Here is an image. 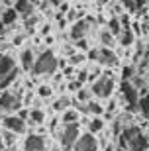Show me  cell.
I'll use <instances>...</instances> for the list:
<instances>
[{"mask_svg": "<svg viewBox=\"0 0 149 151\" xmlns=\"http://www.w3.org/2000/svg\"><path fill=\"white\" fill-rule=\"evenodd\" d=\"M59 67V61H57V57L53 55V51L51 49H45L41 51L35 59V65H33V73L35 75H53Z\"/></svg>", "mask_w": 149, "mask_h": 151, "instance_id": "cell-2", "label": "cell"}, {"mask_svg": "<svg viewBox=\"0 0 149 151\" xmlns=\"http://www.w3.org/2000/svg\"><path fill=\"white\" fill-rule=\"evenodd\" d=\"M90 28H92V20H90V18H83V20H77V22H73L69 35H71L73 41H77V39H83V37H86V35H89Z\"/></svg>", "mask_w": 149, "mask_h": 151, "instance_id": "cell-7", "label": "cell"}, {"mask_svg": "<svg viewBox=\"0 0 149 151\" xmlns=\"http://www.w3.org/2000/svg\"><path fill=\"white\" fill-rule=\"evenodd\" d=\"M147 4H149V0H135V8H137V10H145Z\"/></svg>", "mask_w": 149, "mask_h": 151, "instance_id": "cell-32", "label": "cell"}, {"mask_svg": "<svg viewBox=\"0 0 149 151\" xmlns=\"http://www.w3.org/2000/svg\"><path fill=\"white\" fill-rule=\"evenodd\" d=\"M30 112H32V110H28V108H20V110H18V116L28 122V120H30Z\"/></svg>", "mask_w": 149, "mask_h": 151, "instance_id": "cell-31", "label": "cell"}, {"mask_svg": "<svg viewBox=\"0 0 149 151\" xmlns=\"http://www.w3.org/2000/svg\"><path fill=\"white\" fill-rule=\"evenodd\" d=\"M118 39H120V45L127 47V45H132V43H133V39H135V34H133L132 29H124Z\"/></svg>", "mask_w": 149, "mask_h": 151, "instance_id": "cell-24", "label": "cell"}, {"mask_svg": "<svg viewBox=\"0 0 149 151\" xmlns=\"http://www.w3.org/2000/svg\"><path fill=\"white\" fill-rule=\"evenodd\" d=\"M4 147V139H2V134H0V149Z\"/></svg>", "mask_w": 149, "mask_h": 151, "instance_id": "cell-38", "label": "cell"}, {"mask_svg": "<svg viewBox=\"0 0 149 151\" xmlns=\"http://www.w3.org/2000/svg\"><path fill=\"white\" fill-rule=\"evenodd\" d=\"M145 61H147V65H149V45H147V49H145Z\"/></svg>", "mask_w": 149, "mask_h": 151, "instance_id": "cell-37", "label": "cell"}, {"mask_svg": "<svg viewBox=\"0 0 149 151\" xmlns=\"http://www.w3.org/2000/svg\"><path fill=\"white\" fill-rule=\"evenodd\" d=\"M81 137V126L78 122H73V124H63L61 128V134H59V143L65 151H73L75 143L78 141Z\"/></svg>", "mask_w": 149, "mask_h": 151, "instance_id": "cell-3", "label": "cell"}, {"mask_svg": "<svg viewBox=\"0 0 149 151\" xmlns=\"http://www.w3.org/2000/svg\"><path fill=\"white\" fill-rule=\"evenodd\" d=\"M35 59H37V57L33 55V51H32V49H24L22 53H20V65H22L24 71H33Z\"/></svg>", "mask_w": 149, "mask_h": 151, "instance_id": "cell-13", "label": "cell"}, {"mask_svg": "<svg viewBox=\"0 0 149 151\" xmlns=\"http://www.w3.org/2000/svg\"><path fill=\"white\" fill-rule=\"evenodd\" d=\"M137 110L143 114L145 118H149V92H147V90H141V98H139Z\"/></svg>", "mask_w": 149, "mask_h": 151, "instance_id": "cell-18", "label": "cell"}, {"mask_svg": "<svg viewBox=\"0 0 149 151\" xmlns=\"http://www.w3.org/2000/svg\"><path fill=\"white\" fill-rule=\"evenodd\" d=\"M73 151H98V141L94 139V134H84L78 137V141L75 143Z\"/></svg>", "mask_w": 149, "mask_h": 151, "instance_id": "cell-9", "label": "cell"}, {"mask_svg": "<svg viewBox=\"0 0 149 151\" xmlns=\"http://www.w3.org/2000/svg\"><path fill=\"white\" fill-rule=\"evenodd\" d=\"M100 41H102V45L104 47H114V41H116V35L112 34L110 29H100Z\"/></svg>", "mask_w": 149, "mask_h": 151, "instance_id": "cell-17", "label": "cell"}, {"mask_svg": "<svg viewBox=\"0 0 149 151\" xmlns=\"http://www.w3.org/2000/svg\"><path fill=\"white\" fill-rule=\"evenodd\" d=\"M16 61L10 55H0V81H4L6 77H10L16 71Z\"/></svg>", "mask_w": 149, "mask_h": 151, "instance_id": "cell-11", "label": "cell"}, {"mask_svg": "<svg viewBox=\"0 0 149 151\" xmlns=\"http://www.w3.org/2000/svg\"><path fill=\"white\" fill-rule=\"evenodd\" d=\"M4 32H6V24H4V22H2V20H0V35L4 34Z\"/></svg>", "mask_w": 149, "mask_h": 151, "instance_id": "cell-36", "label": "cell"}, {"mask_svg": "<svg viewBox=\"0 0 149 151\" xmlns=\"http://www.w3.org/2000/svg\"><path fill=\"white\" fill-rule=\"evenodd\" d=\"M120 147L126 151H147L149 139L137 126H126L120 135Z\"/></svg>", "mask_w": 149, "mask_h": 151, "instance_id": "cell-1", "label": "cell"}, {"mask_svg": "<svg viewBox=\"0 0 149 151\" xmlns=\"http://www.w3.org/2000/svg\"><path fill=\"white\" fill-rule=\"evenodd\" d=\"M2 4H4L6 8H12V6L16 4V0H2Z\"/></svg>", "mask_w": 149, "mask_h": 151, "instance_id": "cell-34", "label": "cell"}, {"mask_svg": "<svg viewBox=\"0 0 149 151\" xmlns=\"http://www.w3.org/2000/svg\"><path fill=\"white\" fill-rule=\"evenodd\" d=\"M14 8L18 10L20 16H33V2L30 0H16Z\"/></svg>", "mask_w": 149, "mask_h": 151, "instance_id": "cell-14", "label": "cell"}, {"mask_svg": "<svg viewBox=\"0 0 149 151\" xmlns=\"http://www.w3.org/2000/svg\"><path fill=\"white\" fill-rule=\"evenodd\" d=\"M20 108H22L20 92H12V90L0 92V110L2 112H18Z\"/></svg>", "mask_w": 149, "mask_h": 151, "instance_id": "cell-6", "label": "cell"}, {"mask_svg": "<svg viewBox=\"0 0 149 151\" xmlns=\"http://www.w3.org/2000/svg\"><path fill=\"white\" fill-rule=\"evenodd\" d=\"M18 16H20V14H18V10L12 6V8H4V12L0 14V20H2L6 26H12V24L18 22Z\"/></svg>", "mask_w": 149, "mask_h": 151, "instance_id": "cell-15", "label": "cell"}, {"mask_svg": "<svg viewBox=\"0 0 149 151\" xmlns=\"http://www.w3.org/2000/svg\"><path fill=\"white\" fill-rule=\"evenodd\" d=\"M106 28L110 29V32H112L114 35H116V37H120V34L124 32V26H122V22H120V16H118V18H110V20H108V26H106Z\"/></svg>", "mask_w": 149, "mask_h": 151, "instance_id": "cell-19", "label": "cell"}, {"mask_svg": "<svg viewBox=\"0 0 149 151\" xmlns=\"http://www.w3.org/2000/svg\"><path fill=\"white\" fill-rule=\"evenodd\" d=\"M98 63L100 65L114 67V65H118V55L112 51V47H100L98 49Z\"/></svg>", "mask_w": 149, "mask_h": 151, "instance_id": "cell-12", "label": "cell"}, {"mask_svg": "<svg viewBox=\"0 0 149 151\" xmlns=\"http://www.w3.org/2000/svg\"><path fill=\"white\" fill-rule=\"evenodd\" d=\"M69 106H71V98L69 96H61V98H57L53 102V110L55 112H65V110H69Z\"/></svg>", "mask_w": 149, "mask_h": 151, "instance_id": "cell-22", "label": "cell"}, {"mask_svg": "<svg viewBox=\"0 0 149 151\" xmlns=\"http://www.w3.org/2000/svg\"><path fill=\"white\" fill-rule=\"evenodd\" d=\"M2 126H4L8 132H14V134H24L26 132V120H22V118L18 116V114H8V116L2 118Z\"/></svg>", "mask_w": 149, "mask_h": 151, "instance_id": "cell-8", "label": "cell"}, {"mask_svg": "<svg viewBox=\"0 0 149 151\" xmlns=\"http://www.w3.org/2000/svg\"><path fill=\"white\" fill-rule=\"evenodd\" d=\"M120 2H122V6H124L127 12H135L137 10V8H135V0H120Z\"/></svg>", "mask_w": 149, "mask_h": 151, "instance_id": "cell-29", "label": "cell"}, {"mask_svg": "<svg viewBox=\"0 0 149 151\" xmlns=\"http://www.w3.org/2000/svg\"><path fill=\"white\" fill-rule=\"evenodd\" d=\"M61 120H63V124L78 122V110H77V108H69V110H65L63 116H61Z\"/></svg>", "mask_w": 149, "mask_h": 151, "instance_id": "cell-23", "label": "cell"}, {"mask_svg": "<svg viewBox=\"0 0 149 151\" xmlns=\"http://www.w3.org/2000/svg\"><path fill=\"white\" fill-rule=\"evenodd\" d=\"M89 114H92V116H102L104 114V106L100 104V102H89Z\"/></svg>", "mask_w": 149, "mask_h": 151, "instance_id": "cell-26", "label": "cell"}, {"mask_svg": "<svg viewBox=\"0 0 149 151\" xmlns=\"http://www.w3.org/2000/svg\"><path fill=\"white\" fill-rule=\"evenodd\" d=\"M90 98H92V90L81 88V90L75 92V102H78V104H89Z\"/></svg>", "mask_w": 149, "mask_h": 151, "instance_id": "cell-21", "label": "cell"}, {"mask_svg": "<svg viewBox=\"0 0 149 151\" xmlns=\"http://www.w3.org/2000/svg\"><path fill=\"white\" fill-rule=\"evenodd\" d=\"M75 47H77L78 51H89V41H86V37L77 39V41H75Z\"/></svg>", "mask_w": 149, "mask_h": 151, "instance_id": "cell-28", "label": "cell"}, {"mask_svg": "<svg viewBox=\"0 0 149 151\" xmlns=\"http://www.w3.org/2000/svg\"><path fill=\"white\" fill-rule=\"evenodd\" d=\"M106 126V122L102 120V116H92V120L89 122V132L90 134H98V132H102Z\"/></svg>", "mask_w": 149, "mask_h": 151, "instance_id": "cell-16", "label": "cell"}, {"mask_svg": "<svg viewBox=\"0 0 149 151\" xmlns=\"http://www.w3.org/2000/svg\"><path fill=\"white\" fill-rule=\"evenodd\" d=\"M2 139H4V145H6V147H12L14 143H16V134L6 129L4 134H2Z\"/></svg>", "mask_w": 149, "mask_h": 151, "instance_id": "cell-27", "label": "cell"}, {"mask_svg": "<svg viewBox=\"0 0 149 151\" xmlns=\"http://www.w3.org/2000/svg\"><path fill=\"white\" fill-rule=\"evenodd\" d=\"M43 122H45V112L41 108H32L28 124H43Z\"/></svg>", "mask_w": 149, "mask_h": 151, "instance_id": "cell-20", "label": "cell"}, {"mask_svg": "<svg viewBox=\"0 0 149 151\" xmlns=\"http://www.w3.org/2000/svg\"><path fill=\"white\" fill-rule=\"evenodd\" d=\"M37 96L39 98H51V96H53V86H51V84H39L37 86Z\"/></svg>", "mask_w": 149, "mask_h": 151, "instance_id": "cell-25", "label": "cell"}, {"mask_svg": "<svg viewBox=\"0 0 149 151\" xmlns=\"http://www.w3.org/2000/svg\"><path fill=\"white\" fill-rule=\"evenodd\" d=\"M114 86H116V83H114L112 73H110V71H104V73L94 81L92 94L98 96V98H106V100H108V98L112 96V92H114Z\"/></svg>", "mask_w": 149, "mask_h": 151, "instance_id": "cell-4", "label": "cell"}, {"mask_svg": "<svg viewBox=\"0 0 149 151\" xmlns=\"http://www.w3.org/2000/svg\"><path fill=\"white\" fill-rule=\"evenodd\" d=\"M24 151H47L43 135L39 134H30L24 141Z\"/></svg>", "mask_w": 149, "mask_h": 151, "instance_id": "cell-10", "label": "cell"}, {"mask_svg": "<svg viewBox=\"0 0 149 151\" xmlns=\"http://www.w3.org/2000/svg\"><path fill=\"white\" fill-rule=\"evenodd\" d=\"M83 59H84V55L78 53V55H73L71 57V63H73V65H78V63H83Z\"/></svg>", "mask_w": 149, "mask_h": 151, "instance_id": "cell-33", "label": "cell"}, {"mask_svg": "<svg viewBox=\"0 0 149 151\" xmlns=\"http://www.w3.org/2000/svg\"><path fill=\"white\" fill-rule=\"evenodd\" d=\"M120 92H122V98L126 102L127 106V112H133V110H137L139 106V98H141V92L132 81H124L120 86Z\"/></svg>", "mask_w": 149, "mask_h": 151, "instance_id": "cell-5", "label": "cell"}, {"mask_svg": "<svg viewBox=\"0 0 149 151\" xmlns=\"http://www.w3.org/2000/svg\"><path fill=\"white\" fill-rule=\"evenodd\" d=\"M132 75H133V69L132 67H124V71H122V78H124V81H130Z\"/></svg>", "mask_w": 149, "mask_h": 151, "instance_id": "cell-30", "label": "cell"}, {"mask_svg": "<svg viewBox=\"0 0 149 151\" xmlns=\"http://www.w3.org/2000/svg\"><path fill=\"white\" fill-rule=\"evenodd\" d=\"M106 110H108V112H114V110H116V102L110 100V104H108V108H106Z\"/></svg>", "mask_w": 149, "mask_h": 151, "instance_id": "cell-35", "label": "cell"}]
</instances>
